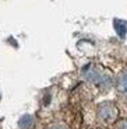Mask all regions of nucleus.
Returning a JSON list of instances; mask_svg holds the SVG:
<instances>
[{
    "label": "nucleus",
    "instance_id": "nucleus-1",
    "mask_svg": "<svg viewBox=\"0 0 127 129\" xmlns=\"http://www.w3.org/2000/svg\"><path fill=\"white\" fill-rule=\"evenodd\" d=\"M121 116L120 108L114 100H105L96 104L92 111V129L110 128Z\"/></svg>",
    "mask_w": 127,
    "mask_h": 129
},
{
    "label": "nucleus",
    "instance_id": "nucleus-2",
    "mask_svg": "<svg viewBox=\"0 0 127 129\" xmlns=\"http://www.w3.org/2000/svg\"><path fill=\"white\" fill-rule=\"evenodd\" d=\"M113 100L120 108V114L126 112L127 115V66L113 76Z\"/></svg>",
    "mask_w": 127,
    "mask_h": 129
},
{
    "label": "nucleus",
    "instance_id": "nucleus-3",
    "mask_svg": "<svg viewBox=\"0 0 127 129\" xmlns=\"http://www.w3.org/2000/svg\"><path fill=\"white\" fill-rule=\"evenodd\" d=\"M46 129H71V123L67 119H54L46 126Z\"/></svg>",
    "mask_w": 127,
    "mask_h": 129
},
{
    "label": "nucleus",
    "instance_id": "nucleus-4",
    "mask_svg": "<svg viewBox=\"0 0 127 129\" xmlns=\"http://www.w3.org/2000/svg\"><path fill=\"white\" fill-rule=\"evenodd\" d=\"M109 129H127V116H120Z\"/></svg>",
    "mask_w": 127,
    "mask_h": 129
},
{
    "label": "nucleus",
    "instance_id": "nucleus-5",
    "mask_svg": "<svg viewBox=\"0 0 127 129\" xmlns=\"http://www.w3.org/2000/svg\"><path fill=\"white\" fill-rule=\"evenodd\" d=\"M116 29H117V32H119V35H120V37L126 35V27L121 25L120 21H116Z\"/></svg>",
    "mask_w": 127,
    "mask_h": 129
},
{
    "label": "nucleus",
    "instance_id": "nucleus-6",
    "mask_svg": "<svg viewBox=\"0 0 127 129\" xmlns=\"http://www.w3.org/2000/svg\"><path fill=\"white\" fill-rule=\"evenodd\" d=\"M126 116H127V115H126Z\"/></svg>",
    "mask_w": 127,
    "mask_h": 129
}]
</instances>
